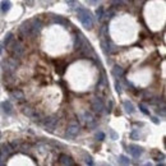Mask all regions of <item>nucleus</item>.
I'll use <instances>...</instances> for the list:
<instances>
[{
    "instance_id": "obj_1",
    "label": "nucleus",
    "mask_w": 166,
    "mask_h": 166,
    "mask_svg": "<svg viewBox=\"0 0 166 166\" xmlns=\"http://www.w3.org/2000/svg\"><path fill=\"white\" fill-rule=\"evenodd\" d=\"M77 17H78L79 22L82 23L84 28H87V30H91V28L93 27V23H95L93 17H92V14L87 10V9L79 8L78 10H77Z\"/></svg>"
},
{
    "instance_id": "obj_2",
    "label": "nucleus",
    "mask_w": 166,
    "mask_h": 166,
    "mask_svg": "<svg viewBox=\"0 0 166 166\" xmlns=\"http://www.w3.org/2000/svg\"><path fill=\"white\" fill-rule=\"evenodd\" d=\"M8 47L10 49V51H12V54H13L14 58H22V56L25 55V46H23L19 41L13 40L12 44L9 45Z\"/></svg>"
},
{
    "instance_id": "obj_3",
    "label": "nucleus",
    "mask_w": 166,
    "mask_h": 166,
    "mask_svg": "<svg viewBox=\"0 0 166 166\" xmlns=\"http://www.w3.org/2000/svg\"><path fill=\"white\" fill-rule=\"evenodd\" d=\"M1 66H3L4 73H14V70H16L18 66V60L14 58L4 59L1 61Z\"/></svg>"
},
{
    "instance_id": "obj_4",
    "label": "nucleus",
    "mask_w": 166,
    "mask_h": 166,
    "mask_svg": "<svg viewBox=\"0 0 166 166\" xmlns=\"http://www.w3.org/2000/svg\"><path fill=\"white\" fill-rule=\"evenodd\" d=\"M91 109L95 114H102L105 111V103L101 97H93L91 100Z\"/></svg>"
},
{
    "instance_id": "obj_5",
    "label": "nucleus",
    "mask_w": 166,
    "mask_h": 166,
    "mask_svg": "<svg viewBox=\"0 0 166 166\" xmlns=\"http://www.w3.org/2000/svg\"><path fill=\"white\" fill-rule=\"evenodd\" d=\"M30 23H31V37H35L41 32L42 27H44V23L39 18H33V19L30 21Z\"/></svg>"
},
{
    "instance_id": "obj_6",
    "label": "nucleus",
    "mask_w": 166,
    "mask_h": 166,
    "mask_svg": "<svg viewBox=\"0 0 166 166\" xmlns=\"http://www.w3.org/2000/svg\"><path fill=\"white\" fill-rule=\"evenodd\" d=\"M58 121H59V118L56 115H53V116H49L46 118L44 120V127L47 132H54V129L58 125Z\"/></svg>"
},
{
    "instance_id": "obj_7",
    "label": "nucleus",
    "mask_w": 166,
    "mask_h": 166,
    "mask_svg": "<svg viewBox=\"0 0 166 166\" xmlns=\"http://www.w3.org/2000/svg\"><path fill=\"white\" fill-rule=\"evenodd\" d=\"M13 153H14V150L10 146V143H3L0 146V159L3 161H5L9 156H12Z\"/></svg>"
},
{
    "instance_id": "obj_8",
    "label": "nucleus",
    "mask_w": 166,
    "mask_h": 166,
    "mask_svg": "<svg viewBox=\"0 0 166 166\" xmlns=\"http://www.w3.org/2000/svg\"><path fill=\"white\" fill-rule=\"evenodd\" d=\"M80 130V127L78 123L75 121H72L70 124L68 125V128H66V132H65V135L68 137V138H74L75 135H78V133Z\"/></svg>"
},
{
    "instance_id": "obj_9",
    "label": "nucleus",
    "mask_w": 166,
    "mask_h": 166,
    "mask_svg": "<svg viewBox=\"0 0 166 166\" xmlns=\"http://www.w3.org/2000/svg\"><path fill=\"white\" fill-rule=\"evenodd\" d=\"M19 33L22 37H31V23L28 22H23L19 26Z\"/></svg>"
},
{
    "instance_id": "obj_10",
    "label": "nucleus",
    "mask_w": 166,
    "mask_h": 166,
    "mask_svg": "<svg viewBox=\"0 0 166 166\" xmlns=\"http://www.w3.org/2000/svg\"><path fill=\"white\" fill-rule=\"evenodd\" d=\"M128 151H129V153L133 156L134 159H138L139 156L143 153V148L137 144H130L129 147H128Z\"/></svg>"
},
{
    "instance_id": "obj_11",
    "label": "nucleus",
    "mask_w": 166,
    "mask_h": 166,
    "mask_svg": "<svg viewBox=\"0 0 166 166\" xmlns=\"http://www.w3.org/2000/svg\"><path fill=\"white\" fill-rule=\"evenodd\" d=\"M10 98H13L14 101H17V102H23L25 101V93H23L21 89H13L10 92Z\"/></svg>"
},
{
    "instance_id": "obj_12",
    "label": "nucleus",
    "mask_w": 166,
    "mask_h": 166,
    "mask_svg": "<svg viewBox=\"0 0 166 166\" xmlns=\"http://www.w3.org/2000/svg\"><path fill=\"white\" fill-rule=\"evenodd\" d=\"M84 41H86V39H84V36H83L80 32H77V33H75V37H74V47L78 50L79 47L82 46V44H83Z\"/></svg>"
},
{
    "instance_id": "obj_13",
    "label": "nucleus",
    "mask_w": 166,
    "mask_h": 166,
    "mask_svg": "<svg viewBox=\"0 0 166 166\" xmlns=\"http://www.w3.org/2000/svg\"><path fill=\"white\" fill-rule=\"evenodd\" d=\"M59 162L61 165H65V166H73L74 165V161L72 157H69L68 155H60L59 157Z\"/></svg>"
},
{
    "instance_id": "obj_14",
    "label": "nucleus",
    "mask_w": 166,
    "mask_h": 166,
    "mask_svg": "<svg viewBox=\"0 0 166 166\" xmlns=\"http://www.w3.org/2000/svg\"><path fill=\"white\" fill-rule=\"evenodd\" d=\"M111 74L115 78H123L124 77V69H123L120 65H114V68L111 70Z\"/></svg>"
},
{
    "instance_id": "obj_15",
    "label": "nucleus",
    "mask_w": 166,
    "mask_h": 166,
    "mask_svg": "<svg viewBox=\"0 0 166 166\" xmlns=\"http://www.w3.org/2000/svg\"><path fill=\"white\" fill-rule=\"evenodd\" d=\"M101 49L103 51V54L105 55H109L110 54V40L109 39H101Z\"/></svg>"
},
{
    "instance_id": "obj_16",
    "label": "nucleus",
    "mask_w": 166,
    "mask_h": 166,
    "mask_svg": "<svg viewBox=\"0 0 166 166\" xmlns=\"http://www.w3.org/2000/svg\"><path fill=\"white\" fill-rule=\"evenodd\" d=\"M0 107H1L3 111L5 114H8V115H10V114L13 112V106L9 101H3L1 103H0Z\"/></svg>"
},
{
    "instance_id": "obj_17",
    "label": "nucleus",
    "mask_w": 166,
    "mask_h": 166,
    "mask_svg": "<svg viewBox=\"0 0 166 166\" xmlns=\"http://www.w3.org/2000/svg\"><path fill=\"white\" fill-rule=\"evenodd\" d=\"M82 119L87 123V124H89V123H93L96 121V119H95V115L92 111H84L83 115H82Z\"/></svg>"
},
{
    "instance_id": "obj_18",
    "label": "nucleus",
    "mask_w": 166,
    "mask_h": 166,
    "mask_svg": "<svg viewBox=\"0 0 166 166\" xmlns=\"http://www.w3.org/2000/svg\"><path fill=\"white\" fill-rule=\"evenodd\" d=\"M106 87H107V79H106L105 73H102V74H101V78H100L98 83H97V89L102 91V89H105Z\"/></svg>"
},
{
    "instance_id": "obj_19",
    "label": "nucleus",
    "mask_w": 166,
    "mask_h": 166,
    "mask_svg": "<svg viewBox=\"0 0 166 166\" xmlns=\"http://www.w3.org/2000/svg\"><path fill=\"white\" fill-rule=\"evenodd\" d=\"M123 106H124V109H125V112L127 114H129V115H132V114H134V111H135V107H134V105L130 102V101H124L123 102Z\"/></svg>"
},
{
    "instance_id": "obj_20",
    "label": "nucleus",
    "mask_w": 166,
    "mask_h": 166,
    "mask_svg": "<svg viewBox=\"0 0 166 166\" xmlns=\"http://www.w3.org/2000/svg\"><path fill=\"white\" fill-rule=\"evenodd\" d=\"M0 8H1V12H3V13H7V12L10 10L12 3L9 1V0H3L1 4H0Z\"/></svg>"
},
{
    "instance_id": "obj_21",
    "label": "nucleus",
    "mask_w": 166,
    "mask_h": 166,
    "mask_svg": "<svg viewBox=\"0 0 166 166\" xmlns=\"http://www.w3.org/2000/svg\"><path fill=\"white\" fill-rule=\"evenodd\" d=\"M112 7H125L128 5V0H110Z\"/></svg>"
},
{
    "instance_id": "obj_22",
    "label": "nucleus",
    "mask_w": 166,
    "mask_h": 166,
    "mask_svg": "<svg viewBox=\"0 0 166 166\" xmlns=\"http://www.w3.org/2000/svg\"><path fill=\"white\" fill-rule=\"evenodd\" d=\"M100 36H101V39H109V30L106 25H103L100 28Z\"/></svg>"
},
{
    "instance_id": "obj_23",
    "label": "nucleus",
    "mask_w": 166,
    "mask_h": 166,
    "mask_svg": "<svg viewBox=\"0 0 166 166\" xmlns=\"http://www.w3.org/2000/svg\"><path fill=\"white\" fill-rule=\"evenodd\" d=\"M114 16H115V10L114 9H110L109 12H103V16H102V19H105V21H110L111 18H114Z\"/></svg>"
},
{
    "instance_id": "obj_24",
    "label": "nucleus",
    "mask_w": 166,
    "mask_h": 166,
    "mask_svg": "<svg viewBox=\"0 0 166 166\" xmlns=\"http://www.w3.org/2000/svg\"><path fill=\"white\" fill-rule=\"evenodd\" d=\"M14 40V37H13V33L12 32H8L7 35H5V39H4V45H5L7 47L12 44V41Z\"/></svg>"
},
{
    "instance_id": "obj_25",
    "label": "nucleus",
    "mask_w": 166,
    "mask_h": 166,
    "mask_svg": "<svg viewBox=\"0 0 166 166\" xmlns=\"http://www.w3.org/2000/svg\"><path fill=\"white\" fill-rule=\"evenodd\" d=\"M23 114H25L26 116H32L33 114H35V109H32L31 106H26L25 109H23Z\"/></svg>"
},
{
    "instance_id": "obj_26",
    "label": "nucleus",
    "mask_w": 166,
    "mask_h": 166,
    "mask_svg": "<svg viewBox=\"0 0 166 166\" xmlns=\"http://www.w3.org/2000/svg\"><path fill=\"white\" fill-rule=\"evenodd\" d=\"M54 23H59V25H63V26H66L68 25V22H66L63 17H60V16H58V17H54Z\"/></svg>"
},
{
    "instance_id": "obj_27",
    "label": "nucleus",
    "mask_w": 166,
    "mask_h": 166,
    "mask_svg": "<svg viewBox=\"0 0 166 166\" xmlns=\"http://www.w3.org/2000/svg\"><path fill=\"white\" fill-rule=\"evenodd\" d=\"M119 164H121V165H129L130 164V160L128 159L125 155H120L119 156Z\"/></svg>"
},
{
    "instance_id": "obj_28",
    "label": "nucleus",
    "mask_w": 166,
    "mask_h": 166,
    "mask_svg": "<svg viewBox=\"0 0 166 166\" xmlns=\"http://www.w3.org/2000/svg\"><path fill=\"white\" fill-rule=\"evenodd\" d=\"M103 12H105V9H103V7H98V9L96 10V17H97V19H98V21H102Z\"/></svg>"
},
{
    "instance_id": "obj_29",
    "label": "nucleus",
    "mask_w": 166,
    "mask_h": 166,
    "mask_svg": "<svg viewBox=\"0 0 166 166\" xmlns=\"http://www.w3.org/2000/svg\"><path fill=\"white\" fill-rule=\"evenodd\" d=\"M109 134H110V137H111V139L112 141H116V139H119V134L114 130V129H111V128H109Z\"/></svg>"
},
{
    "instance_id": "obj_30",
    "label": "nucleus",
    "mask_w": 166,
    "mask_h": 166,
    "mask_svg": "<svg viewBox=\"0 0 166 166\" xmlns=\"http://www.w3.org/2000/svg\"><path fill=\"white\" fill-rule=\"evenodd\" d=\"M83 156H84V162H86L87 165H89V166H92L93 165V159L89 155H87V153H84Z\"/></svg>"
},
{
    "instance_id": "obj_31",
    "label": "nucleus",
    "mask_w": 166,
    "mask_h": 166,
    "mask_svg": "<svg viewBox=\"0 0 166 166\" xmlns=\"http://www.w3.org/2000/svg\"><path fill=\"white\" fill-rule=\"evenodd\" d=\"M21 144H22V143H21L19 141H17V139H16V141H13L12 143H10V146L13 147V150H14V151L19 150V148H21Z\"/></svg>"
},
{
    "instance_id": "obj_32",
    "label": "nucleus",
    "mask_w": 166,
    "mask_h": 166,
    "mask_svg": "<svg viewBox=\"0 0 166 166\" xmlns=\"http://www.w3.org/2000/svg\"><path fill=\"white\" fill-rule=\"evenodd\" d=\"M156 114H157V115H160L161 118H164L165 116V106H159V109L157 110H156Z\"/></svg>"
},
{
    "instance_id": "obj_33",
    "label": "nucleus",
    "mask_w": 166,
    "mask_h": 166,
    "mask_svg": "<svg viewBox=\"0 0 166 166\" xmlns=\"http://www.w3.org/2000/svg\"><path fill=\"white\" fill-rule=\"evenodd\" d=\"M139 110H141L142 112H143L144 115H150V111L147 110V107H146L144 103H139Z\"/></svg>"
},
{
    "instance_id": "obj_34",
    "label": "nucleus",
    "mask_w": 166,
    "mask_h": 166,
    "mask_svg": "<svg viewBox=\"0 0 166 166\" xmlns=\"http://www.w3.org/2000/svg\"><path fill=\"white\" fill-rule=\"evenodd\" d=\"M115 89H116V92H118V93L121 95V92H123V87H121V84H120L119 82H118V80L115 82Z\"/></svg>"
},
{
    "instance_id": "obj_35",
    "label": "nucleus",
    "mask_w": 166,
    "mask_h": 166,
    "mask_svg": "<svg viewBox=\"0 0 166 166\" xmlns=\"http://www.w3.org/2000/svg\"><path fill=\"white\" fill-rule=\"evenodd\" d=\"M96 139H97V141H103V139H105V133L98 132L97 134H96Z\"/></svg>"
},
{
    "instance_id": "obj_36",
    "label": "nucleus",
    "mask_w": 166,
    "mask_h": 166,
    "mask_svg": "<svg viewBox=\"0 0 166 166\" xmlns=\"http://www.w3.org/2000/svg\"><path fill=\"white\" fill-rule=\"evenodd\" d=\"M130 137L133 139H139V134L137 133V130H133L132 133H130Z\"/></svg>"
},
{
    "instance_id": "obj_37",
    "label": "nucleus",
    "mask_w": 166,
    "mask_h": 166,
    "mask_svg": "<svg viewBox=\"0 0 166 166\" xmlns=\"http://www.w3.org/2000/svg\"><path fill=\"white\" fill-rule=\"evenodd\" d=\"M86 1L89 4V5H97L100 3V0H86Z\"/></svg>"
},
{
    "instance_id": "obj_38",
    "label": "nucleus",
    "mask_w": 166,
    "mask_h": 166,
    "mask_svg": "<svg viewBox=\"0 0 166 166\" xmlns=\"http://www.w3.org/2000/svg\"><path fill=\"white\" fill-rule=\"evenodd\" d=\"M25 4L27 7H33V4H35V0H25Z\"/></svg>"
},
{
    "instance_id": "obj_39",
    "label": "nucleus",
    "mask_w": 166,
    "mask_h": 166,
    "mask_svg": "<svg viewBox=\"0 0 166 166\" xmlns=\"http://www.w3.org/2000/svg\"><path fill=\"white\" fill-rule=\"evenodd\" d=\"M151 119H152V121L155 123V124H160V120H159V118H156V116H152V118H151Z\"/></svg>"
},
{
    "instance_id": "obj_40",
    "label": "nucleus",
    "mask_w": 166,
    "mask_h": 166,
    "mask_svg": "<svg viewBox=\"0 0 166 166\" xmlns=\"http://www.w3.org/2000/svg\"><path fill=\"white\" fill-rule=\"evenodd\" d=\"M74 1H75V0H65V3L68 4V5H69V4H72V3H74Z\"/></svg>"
},
{
    "instance_id": "obj_41",
    "label": "nucleus",
    "mask_w": 166,
    "mask_h": 166,
    "mask_svg": "<svg viewBox=\"0 0 166 166\" xmlns=\"http://www.w3.org/2000/svg\"><path fill=\"white\" fill-rule=\"evenodd\" d=\"M4 164H5V161H3V160H1V159H0V166H3V165H4Z\"/></svg>"
},
{
    "instance_id": "obj_42",
    "label": "nucleus",
    "mask_w": 166,
    "mask_h": 166,
    "mask_svg": "<svg viewBox=\"0 0 166 166\" xmlns=\"http://www.w3.org/2000/svg\"><path fill=\"white\" fill-rule=\"evenodd\" d=\"M1 53H3V49H1V44H0V55H1Z\"/></svg>"
},
{
    "instance_id": "obj_43",
    "label": "nucleus",
    "mask_w": 166,
    "mask_h": 166,
    "mask_svg": "<svg viewBox=\"0 0 166 166\" xmlns=\"http://www.w3.org/2000/svg\"><path fill=\"white\" fill-rule=\"evenodd\" d=\"M0 138H1V133H0Z\"/></svg>"
}]
</instances>
